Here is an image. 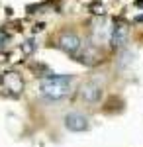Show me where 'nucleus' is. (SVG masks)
I'll list each match as a JSON object with an SVG mask.
<instances>
[{"instance_id":"nucleus-4","label":"nucleus","mask_w":143,"mask_h":147,"mask_svg":"<svg viewBox=\"0 0 143 147\" xmlns=\"http://www.w3.org/2000/svg\"><path fill=\"white\" fill-rule=\"evenodd\" d=\"M59 47L67 53H71V55H77L78 49L82 47V43H80V37L75 32H63L59 35Z\"/></svg>"},{"instance_id":"nucleus-1","label":"nucleus","mask_w":143,"mask_h":147,"mask_svg":"<svg viewBox=\"0 0 143 147\" xmlns=\"http://www.w3.org/2000/svg\"><path fill=\"white\" fill-rule=\"evenodd\" d=\"M73 90V75H47L39 82V92L47 100H63Z\"/></svg>"},{"instance_id":"nucleus-6","label":"nucleus","mask_w":143,"mask_h":147,"mask_svg":"<svg viewBox=\"0 0 143 147\" xmlns=\"http://www.w3.org/2000/svg\"><path fill=\"white\" fill-rule=\"evenodd\" d=\"M110 39H112V45L114 47H120L125 43V39H127V28L125 26H114L112 28V34H110Z\"/></svg>"},{"instance_id":"nucleus-3","label":"nucleus","mask_w":143,"mask_h":147,"mask_svg":"<svg viewBox=\"0 0 143 147\" xmlns=\"http://www.w3.org/2000/svg\"><path fill=\"white\" fill-rule=\"evenodd\" d=\"M65 127L69 131H75V134L77 131H86L90 127V122L82 112H69L65 116Z\"/></svg>"},{"instance_id":"nucleus-5","label":"nucleus","mask_w":143,"mask_h":147,"mask_svg":"<svg viewBox=\"0 0 143 147\" xmlns=\"http://www.w3.org/2000/svg\"><path fill=\"white\" fill-rule=\"evenodd\" d=\"M0 84L6 88V90L10 92H16V94H20L24 88V80L20 77V73H4L2 77H0Z\"/></svg>"},{"instance_id":"nucleus-2","label":"nucleus","mask_w":143,"mask_h":147,"mask_svg":"<svg viewBox=\"0 0 143 147\" xmlns=\"http://www.w3.org/2000/svg\"><path fill=\"white\" fill-rule=\"evenodd\" d=\"M102 94H104V88H102V84L96 82V80H88V82H84L80 86V98L84 102H88V104L100 102Z\"/></svg>"}]
</instances>
